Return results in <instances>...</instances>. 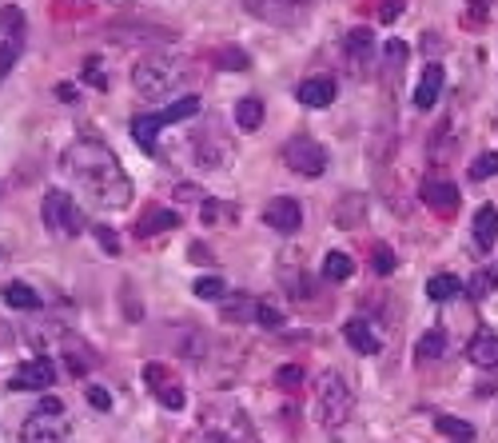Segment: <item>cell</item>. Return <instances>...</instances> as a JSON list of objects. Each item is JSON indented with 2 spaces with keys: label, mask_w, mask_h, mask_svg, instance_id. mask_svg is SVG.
I'll list each match as a JSON object with an SVG mask.
<instances>
[{
  "label": "cell",
  "mask_w": 498,
  "mask_h": 443,
  "mask_svg": "<svg viewBox=\"0 0 498 443\" xmlns=\"http://www.w3.org/2000/svg\"><path fill=\"white\" fill-rule=\"evenodd\" d=\"M470 236H475V248L478 252H491L498 244V208L494 204H483L470 220Z\"/></svg>",
  "instance_id": "cell-12"
},
{
  "label": "cell",
  "mask_w": 498,
  "mask_h": 443,
  "mask_svg": "<svg viewBox=\"0 0 498 443\" xmlns=\"http://www.w3.org/2000/svg\"><path fill=\"white\" fill-rule=\"evenodd\" d=\"M184 76H187V61L171 53H148L132 68V84L140 96H168V92L179 88Z\"/></svg>",
  "instance_id": "cell-3"
},
{
  "label": "cell",
  "mask_w": 498,
  "mask_h": 443,
  "mask_svg": "<svg viewBox=\"0 0 498 443\" xmlns=\"http://www.w3.org/2000/svg\"><path fill=\"white\" fill-rule=\"evenodd\" d=\"M423 204L431 212H439V216H454V208H459V188L446 180H427L423 184Z\"/></svg>",
  "instance_id": "cell-13"
},
{
  "label": "cell",
  "mask_w": 498,
  "mask_h": 443,
  "mask_svg": "<svg viewBox=\"0 0 498 443\" xmlns=\"http://www.w3.org/2000/svg\"><path fill=\"white\" fill-rule=\"evenodd\" d=\"M0 296H4L8 308H21V312H37V308H40V296L32 292L29 284H21V280L4 284V288H0Z\"/></svg>",
  "instance_id": "cell-21"
},
{
  "label": "cell",
  "mask_w": 498,
  "mask_h": 443,
  "mask_svg": "<svg viewBox=\"0 0 498 443\" xmlns=\"http://www.w3.org/2000/svg\"><path fill=\"white\" fill-rule=\"evenodd\" d=\"M144 383L156 391V399L168 407V412H179V407H184V388L171 383V376L160 368V364H148V368H144Z\"/></svg>",
  "instance_id": "cell-11"
},
{
  "label": "cell",
  "mask_w": 498,
  "mask_h": 443,
  "mask_svg": "<svg viewBox=\"0 0 498 443\" xmlns=\"http://www.w3.org/2000/svg\"><path fill=\"white\" fill-rule=\"evenodd\" d=\"M283 160H287V168L295 176H311L315 180V176L328 172V152H323L311 136H295V140L283 144Z\"/></svg>",
  "instance_id": "cell-8"
},
{
  "label": "cell",
  "mask_w": 498,
  "mask_h": 443,
  "mask_svg": "<svg viewBox=\"0 0 498 443\" xmlns=\"http://www.w3.org/2000/svg\"><path fill=\"white\" fill-rule=\"evenodd\" d=\"M491 176H498V152H483L470 164V180H491Z\"/></svg>",
  "instance_id": "cell-32"
},
{
  "label": "cell",
  "mask_w": 498,
  "mask_h": 443,
  "mask_svg": "<svg viewBox=\"0 0 498 443\" xmlns=\"http://www.w3.org/2000/svg\"><path fill=\"white\" fill-rule=\"evenodd\" d=\"M375 272H379V276H391L394 272V252L387 244H375Z\"/></svg>",
  "instance_id": "cell-34"
},
{
  "label": "cell",
  "mask_w": 498,
  "mask_h": 443,
  "mask_svg": "<svg viewBox=\"0 0 498 443\" xmlns=\"http://www.w3.org/2000/svg\"><path fill=\"white\" fill-rule=\"evenodd\" d=\"M470 4H475V8H486V4H491V0H470Z\"/></svg>",
  "instance_id": "cell-44"
},
{
  "label": "cell",
  "mask_w": 498,
  "mask_h": 443,
  "mask_svg": "<svg viewBox=\"0 0 498 443\" xmlns=\"http://www.w3.org/2000/svg\"><path fill=\"white\" fill-rule=\"evenodd\" d=\"M40 216H45L48 232L64 236V240H72V236L84 232V212L76 208V200L68 192H48L45 204H40Z\"/></svg>",
  "instance_id": "cell-6"
},
{
  "label": "cell",
  "mask_w": 498,
  "mask_h": 443,
  "mask_svg": "<svg viewBox=\"0 0 498 443\" xmlns=\"http://www.w3.org/2000/svg\"><path fill=\"white\" fill-rule=\"evenodd\" d=\"M467 288H470V296H475V300H486V296H491L494 288H498V268H483V272H475Z\"/></svg>",
  "instance_id": "cell-28"
},
{
  "label": "cell",
  "mask_w": 498,
  "mask_h": 443,
  "mask_svg": "<svg viewBox=\"0 0 498 443\" xmlns=\"http://www.w3.org/2000/svg\"><path fill=\"white\" fill-rule=\"evenodd\" d=\"M223 216H236V208H223V204H216V200H208L203 204V220H208V224H216V220H223Z\"/></svg>",
  "instance_id": "cell-37"
},
{
  "label": "cell",
  "mask_w": 498,
  "mask_h": 443,
  "mask_svg": "<svg viewBox=\"0 0 498 443\" xmlns=\"http://www.w3.org/2000/svg\"><path fill=\"white\" fill-rule=\"evenodd\" d=\"M255 312H260V304H255L252 296H236V300L223 304V320L228 323H244V320H252Z\"/></svg>",
  "instance_id": "cell-26"
},
{
  "label": "cell",
  "mask_w": 498,
  "mask_h": 443,
  "mask_svg": "<svg viewBox=\"0 0 498 443\" xmlns=\"http://www.w3.org/2000/svg\"><path fill=\"white\" fill-rule=\"evenodd\" d=\"M192 260H212V255H208V248H203V244H192Z\"/></svg>",
  "instance_id": "cell-43"
},
{
  "label": "cell",
  "mask_w": 498,
  "mask_h": 443,
  "mask_svg": "<svg viewBox=\"0 0 498 443\" xmlns=\"http://www.w3.org/2000/svg\"><path fill=\"white\" fill-rule=\"evenodd\" d=\"M467 360L483 372H498V336L494 331H478L467 347Z\"/></svg>",
  "instance_id": "cell-15"
},
{
  "label": "cell",
  "mask_w": 498,
  "mask_h": 443,
  "mask_svg": "<svg viewBox=\"0 0 498 443\" xmlns=\"http://www.w3.org/2000/svg\"><path fill=\"white\" fill-rule=\"evenodd\" d=\"M88 404H92V407H100V412H108L112 399H108V391H104V388H88Z\"/></svg>",
  "instance_id": "cell-40"
},
{
  "label": "cell",
  "mask_w": 498,
  "mask_h": 443,
  "mask_svg": "<svg viewBox=\"0 0 498 443\" xmlns=\"http://www.w3.org/2000/svg\"><path fill=\"white\" fill-rule=\"evenodd\" d=\"M84 72H88V80L96 84V88H104V76H100V61H96V56H92V61L84 64Z\"/></svg>",
  "instance_id": "cell-41"
},
{
  "label": "cell",
  "mask_w": 498,
  "mask_h": 443,
  "mask_svg": "<svg viewBox=\"0 0 498 443\" xmlns=\"http://www.w3.org/2000/svg\"><path fill=\"white\" fill-rule=\"evenodd\" d=\"M439 92H443V64L439 61H431L423 68V80H419V88H415V108H435V100H439Z\"/></svg>",
  "instance_id": "cell-17"
},
{
  "label": "cell",
  "mask_w": 498,
  "mask_h": 443,
  "mask_svg": "<svg viewBox=\"0 0 498 443\" xmlns=\"http://www.w3.org/2000/svg\"><path fill=\"white\" fill-rule=\"evenodd\" d=\"M220 61H223V68H247V53H239V48H223Z\"/></svg>",
  "instance_id": "cell-39"
},
{
  "label": "cell",
  "mask_w": 498,
  "mask_h": 443,
  "mask_svg": "<svg viewBox=\"0 0 498 443\" xmlns=\"http://www.w3.org/2000/svg\"><path fill=\"white\" fill-rule=\"evenodd\" d=\"M68 436H72V420L56 396H45L37 412L21 423V443H68Z\"/></svg>",
  "instance_id": "cell-4"
},
{
  "label": "cell",
  "mask_w": 498,
  "mask_h": 443,
  "mask_svg": "<svg viewBox=\"0 0 498 443\" xmlns=\"http://www.w3.org/2000/svg\"><path fill=\"white\" fill-rule=\"evenodd\" d=\"M195 296H200V300H223V296H228V284H223L220 276H203V280H195Z\"/></svg>",
  "instance_id": "cell-31"
},
{
  "label": "cell",
  "mask_w": 498,
  "mask_h": 443,
  "mask_svg": "<svg viewBox=\"0 0 498 443\" xmlns=\"http://www.w3.org/2000/svg\"><path fill=\"white\" fill-rule=\"evenodd\" d=\"M359 208H363V200H359V196H351V208H339V212H335L339 228H355V224H359Z\"/></svg>",
  "instance_id": "cell-35"
},
{
  "label": "cell",
  "mask_w": 498,
  "mask_h": 443,
  "mask_svg": "<svg viewBox=\"0 0 498 443\" xmlns=\"http://www.w3.org/2000/svg\"><path fill=\"white\" fill-rule=\"evenodd\" d=\"M443 352H446V331L443 328L427 331V336L419 339V360H439Z\"/></svg>",
  "instance_id": "cell-29"
},
{
  "label": "cell",
  "mask_w": 498,
  "mask_h": 443,
  "mask_svg": "<svg viewBox=\"0 0 498 443\" xmlns=\"http://www.w3.org/2000/svg\"><path fill=\"white\" fill-rule=\"evenodd\" d=\"M64 172L72 176V184L88 196L96 208L120 212L132 204V180H128L120 156L108 148L104 140H76L64 152Z\"/></svg>",
  "instance_id": "cell-1"
},
{
  "label": "cell",
  "mask_w": 498,
  "mask_h": 443,
  "mask_svg": "<svg viewBox=\"0 0 498 443\" xmlns=\"http://www.w3.org/2000/svg\"><path fill=\"white\" fill-rule=\"evenodd\" d=\"M295 96H299V104H307V108H328L335 100V80L331 76H311V80L299 84Z\"/></svg>",
  "instance_id": "cell-16"
},
{
  "label": "cell",
  "mask_w": 498,
  "mask_h": 443,
  "mask_svg": "<svg viewBox=\"0 0 498 443\" xmlns=\"http://www.w3.org/2000/svg\"><path fill=\"white\" fill-rule=\"evenodd\" d=\"M435 431L454 443H470L475 439V428H470L467 420H459V415H435Z\"/></svg>",
  "instance_id": "cell-22"
},
{
  "label": "cell",
  "mask_w": 498,
  "mask_h": 443,
  "mask_svg": "<svg viewBox=\"0 0 498 443\" xmlns=\"http://www.w3.org/2000/svg\"><path fill=\"white\" fill-rule=\"evenodd\" d=\"M351 272H355V260H351L347 252H328V260H323V276H328L331 284L335 280H347Z\"/></svg>",
  "instance_id": "cell-27"
},
{
  "label": "cell",
  "mask_w": 498,
  "mask_h": 443,
  "mask_svg": "<svg viewBox=\"0 0 498 443\" xmlns=\"http://www.w3.org/2000/svg\"><path fill=\"white\" fill-rule=\"evenodd\" d=\"M263 224L279 236H295L299 224H303V208H299L295 200H287V196H276V200L263 208Z\"/></svg>",
  "instance_id": "cell-10"
},
{
  "label": "cell",
  "mask_w": 498,
  "mask_h": 443,
  "mask_svg": "<svg viewBox=\"0 0 498 443\" xmlns=\"http://www.w3.org/2000/svg\"><path fill=\"white\" fill-rule=\"evenodd\" d=\"M179 216L171 208H148L140 216V224H136V236H156V232H168V228H176Z\"/></svg>",
  "instance_id": "cell-20"
},
{
  "label": "cell",
  "mask_w": 498,
  "mask_h": 443,
  "mask_svg": "<svg viewBox=\"0 0 498 443\" xmlns=\"http://www.w3.org/2000/svg\"><path fill=\"white\" fill-rule=\"evenodd\" d=\"M459 292H462V280H459V276H451V272H443V276H431V280H427V296H431L435 304L454 300Z\"/></svg>",
  "instance_id": "cell-23"
},
{
  "label": "cell",
  "mask_w": 498,
  "mask_h": 443,
  "mask_svg": "<svg viewBox=\"0 0 498 443\" xmlns=\"http://www.w3.org/2000/svg\"><path fill=\"white\" fill-rule=\"evenodd\" d=\"M315 399H320V423L323 428H343L355 412V396H351L347 380L339 372H323L320 383H315Z\"/></svg>",
  "instance_id": "cell-5"
},
{
  "label": "cell",
  "mask_w": 498,
  "mask_h": 443,
  "mask_svg": "<svg viewBox=\"0 0 498 443\" xmlns=\"http://www.w3.org/2000/svg\"><path fill=\"white\" fill-rule=\"evenodd\" d=\"M347 61H351V76H367V61H371V32L367 29H351Z\"/></svg>",
  "instance_id": "cell-18"
},
{
  "label": "cell",
  "mask_w": 498,
  "mask_h": 443,
  "mask_svg": "<svg viewBox=\"0 0 498 443\" xmlns=\"http://www.w3.org/2000/svg\"><path fill=\"white\" fill-rule=\"evenodd\" d=\"M64 347H68V364H72V372H76V376H84V372H88L92 364H96L92 347H88V344H80L76 336H68V339H64Z\"/></svg>",
  "instance_id": "cell-25"
},
{
  "label": "cell",
  "mask_w": 498,
  "mask_h": 443,
  "mask_svg": "<svg viewBox=\"0 0 498 443\" xmlns=\"http://www.w3.org/2000/svg\"><path fill=\"white\" fill-rule=\"evenodd\" d=\"M343 339H347V344L355 347L359 355H375V352H379V336H375L371 320H363V316H355V320L343 323Z\"/></svg>",
  "instance_id": "cell-14"
},
{
  "label": "cell",
  "mask_w": 498,
  "mask_h": 443,
  "mask_svg": "<svg viewBox=\"0 0 498 443\" xmlns=\"http://www.w3.org/2000/svg\"><path fill=\"white\" fill-rule=\"evenodd\" d=\"M255 320L263 323V328H283V316L276 308H268V304H260V312H255Z\"/></svg>",
  "instance_id": "cell-38"
},
{
  "label": "cell",
  "mask_w": 498,
  "mask_h": 443,
  "mask_svg": "<svg viewBox=\"0 0 498 443\" xmlns=\"http://www.w3.org/2000/svg\"><path fill=\"white\" fill-rule=\"evenodd\" d=\"M160 132H164V124H160V116H136L132 121V140L140 144L148 156H156L160 148Z\"/></svg>",
  "instance_id": "cell-19"
},
{
  "label": "cell",
  "mask_w": 498,
  "mask_h": 443,
  "mask_svg": "<svg viewBox=\"0 0 498 443\" xmlns=\"http://www.w3.org/2000/svg\"><path fill=\"white\" fill-rule=\"evenodd\" d=\"M236 124L244 128V132H255V128L263 124V100L260 96H244L236 104Z\"/></svg>",
  "instance_id": "cell-24"
},
{
  "label": "cell",
  "mask_w": 498,
  "mask_h": 443,
  "mask_svg": "<svg viewBox=\"0 0 498 443\" xmlns=\"http://www.w3.org/2000/svg\"><path fill=\"white\" fill-rule=\"evenodd\" d=\"M0 29H4L8 37H21V32H24V16L16 13V8H4V13H0Z\"/></svg>",
  "instance_id": "cell-33"
},
{
  "label": "cell",
  "mask_w": 498,
  "mask_h": 443,
  "mask_svg": "<svg viewBox=\"0 0 498 443\" xmlns=\"http://www.w3.org/2000/svg\"><path fill=\"white\" fill-rule=\"evenodd\" d=\"M200 431L212 443H260L247 412L236 399H203L200 407Z\"/></svg>",
  "instance_id": "cell-2"
},
{
  "label": "cell",
  "mask_w": 498,
  "mask_h": 443,
  "mask_svg": "<svg viewBox=\"0 0 498 443\" xmlns=\"http://www.w3.org/2000/svg\"><path fill=\"white\" fill-rule=\"evenodd\" d=\"M56 383V364L37 355V360H24L21 368L12 372V388L16 391H45Z\"/></svg>",
  "instance_id": "cell-9"
},
{
  "label": "cell",
  "mask_w": 498,
  "mask_h": 443,
  "mask_svg": "<svg viewBox=\"0 0 498 443\" xmlns=\"http://www.w3.org/2000/svg\"><path fill=\"white\" fill-rule=\"evenodd\" d=\"M96 236H100V244H104V248H108L112 255L120 252V240H116V236H112V232H108V228H96Z\"/></svg>",
  "instance_id": "cell-42"
},
{
  "label": "cell",
  "mask_w": 498,
  "mask_h": 443,
  "mask_svg": "<svg viewBox=\"0 0 498 443\" xmlns=\"http://www.w3.org/2000/svg\"><path fill=\"white\" fill-rule=\"evenodd\" d=\"M255 21L271 24V29H299L307 21V4L303 0H239Z\"/></svg>",
  "instance_id": "cell-7"
},
{
  "label": "cell",
  "mask_w": 498,
  "mask_h": 443,
  "mask_svg": "<svg viewBox=\"0 0 498 443\" xmlns=\"http://www.w3.org/2000/svg\"><path fill=\"white\" fill-rule=\"evenodd\" d=\"M276 383H283V388H299V383H303V368L287 364V368H279V372H276Z\"/></svg>",
  "instance_id": "cell-36"
},
{
  "label": "cell",
  "mask_w": 498,
  "mask_h": 443,
  "mask_svg": "<svg viewBox=\"0 0 498 443\" xmlns=\"http://www.w3.org/2000/svg\"><path fill=\"white\" fill-rule=\"evenodd\" d=\"M21 45H24V37H8L4 45H0V80H4V76L12 72L16 56H21Z\"/></svg>",
  "instance_id": "cell-30"
}]
</instances>
